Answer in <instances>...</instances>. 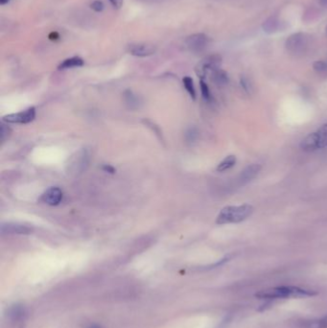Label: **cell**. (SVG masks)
I'll list each match as a JSON object with an SVG mask.
<instances>
[{
    "label": "cell",
    "instance_id": "cell-1",
    "mask_svg": "<svg viewBox=\"0 0 327 328\" xmlns=\"http://www.w3.org/2000/svg\"><path fill=\"white\" fill-rule=\"evenodd\" d=\"M253 212V207L250 205L238 206H227L219 213L216 223L218 225H225L231 223H240L248 218Z\"/></svg>",
    "mask_w": 327,
    "mask_h": 328
},
{
    "label": "cell",
    "instance_id": "cell-2",
    "mask_svg": "<svg viewBox=\"0 0 327 328\" xmlns=\"http://www.w3.org/2000/svg\"><path fill=\"white\" fill-rule=\"evenodd\" d=\"M315 293L309 290L301 289L294 286H282L269 289L266 291H261L256 294V297L262 300H277V299H288L295 297H305L313 296Z\"/></svg>",
    "mask_w": 327,
    "mask_h": 328
},
{
    "label": "cell",
    "instance_id": "cell-3",
    "mask_svg": "<svg viewBox=\"0 0 327 328\" xmlns=\"http://www.w3.org/2000/svg\"><path fill=\"white\" fill-rule=\"evenodd\" d=\"M90 161V155L86 149L76 152L69 160L67 171L71 176H79L86 170Z\"/></svg>",
    "mask_w": 327,
    "mask_h": 328
},
{
    "label": "cell",
    "instance_id": "cell-4",
    "mask_svg": "<svg viewBox=\"0 0 327 328\" xmlns=\"http://www.w3.org/2000/svg\"><path fill=\"white\" fill-rule=\"evenodd\" d=\"M309 45V37L304 33H296L291 35L285 42L287 50L294 55L304 53Z\"/></svg>",
    "mask_w": 327,
    "mask_h": 328
},
{
    "label": "cell",
    "instance_id": "cell-5",
    "mask_svg": "<svg viewBox=\"0 0 327 328\" xmlns=\"http://www.w3.org/2000/svg\"><path fill=\"white\" fill-rule=\"evenodd\" d=\"M221 64L222 57L220 55H210L198 64L196 67V73L201 78V80H204L209 72L212 73L214 70L220 69Z\"/></svg>",
    "mask_w": 327,
    "mask_h": 328
},
{
    "label": "cell",
    "instance_id": "cell-6",
    "mask_svg": "<svg viewBox=\"0 0 327 328\" xmlns=\"http://www.w3.org/2000/svg\"><path fill=\"white\" fill-rule=\"evenodd\" d=\"M35 117H36V109L32 107L21 112L5 115L3 117V121L7 123L27 124L32 122L35 119Z\"/></svg>",
    "mask_w": 327,
    "mask_h": 328
},
{
    "label": "cell",
    "instance_id": "cell-7",
    "mask_svg": "<svg viewBox=\"0 0 327 328\" xmlns=\"http://www.w3.org/2000/svg\"><path fill=\"white\" fill-rule=\"evenodd\" d=\"M185 43L190 50L198 52L204 50L207 46V44L209 43V38L205 34L198 33L187 37Z\"/></svg>",
    "mask_w": 327,
    "mask_h": 328
},
{
    "label": "cell",
    "instance_id": "cell-8",
    "mask_svg": "<svg viewBox=\"0 0 327 328\" xmlns=\"http://www.w3.org/2000/svg\"><path fill=\"white\" fill-rule=\"evenodd\" d=\"M156 51V46L150 43H132L128 46V52L136 57H149Z\"/></svg>",
    "mask_w": 327,
    "mask_h": 328
},
{
    "label": "cell",
    "instance_id": "cell-9",
    "mask_svg": "<svg viewBox=\"0 0 327 328\" xmlns=\"http://www.w3.org/2000/svg\"><path fill=\"white\" fill-rule=\"evenodd\" d=\"M33 232V228L19 223H7L2 224L1 233L2 234H29Z\"/></svg>",
    "mask_w": 327,
    "mask_h": 328
},
{
    "label": "cell",
    "instance_id": "cell-10",
    "mask_svg": "<svg viewBox=\"0 0 327 328\" xmlns=\"http://www.w3.org/2000/svg\"><path fill=\"white\" fill-rule=\"evenodd\" d=\"M64 194L59 187H50L41 196L42 203L49 205H58L63 201Z\"/></svg>",
    "mask_w": 327,
    "mask_h": 328
},
{
    "label": "cell",
    "instance_id": "cell-11",
    "mask_svg": "<svg viewBox=\"0 0 327 328\" xmlns=\"http://www.w3.org/2000/svg\"><path fill=\"white\" fill-rule=\"evenodd\" d=\"M261 168L262 167L259 164H251V165L247 166L241 172V174L238 178L239 184L240 185H245L247 182L252 180L258 175L259 172L261 171Z\"/></svg>",
    "mask_w": 327,
    "mask_h": 328
},
{
    "label": "cell",
    "instance_id": "cell-12",
    "mask_svg": "<svg viewBox=\"0 0 327 328\" xmlns=\"http://www.w3.org/2000/svg\"><path fill=\"white\" fill-rule=\"evenodd\" d=\"M317 149H324L327 147V123L323 125L317 132L311 134Z\"/></svg>",
    "mask_w": 327,
    "mask_h": 328
},
{
    "label": "cell",
    "instance_id": "cell-13",
    "mask_svg": "<svg viewBox=\"0 0 327 328\" xmlns=\"http://www.w3.org/2000/svg\"><path fill=\"white\" fill-rule=\"evenodd\" d=\"M262 28L265 33L273 34L281 28V22L276 16H271L264 21Z\"/></svg>",
    "mask_w": 327,
    "mask_h": 328
},
{
    "label": "cell",
    "instance_id": "cell-14",
    "mask_svg": "<svg viewBox=\"0 0 327 328\" xmlns=\"http://www.w3.org/2000/svg\"><path fill=\"white\" fill-rule=\"evenodd\" d=\"M211 78H212V81L215 82L217 85H226L230 81L228 73L220 69L214 70L211 73Z\"/></svg>",
    "mask_w": 327,
    "mask_h": 328
},
{
    "label": "cell",
    "instance_id": "cell-15",
    "mask_svg": "<svg viewBox=\"0 0 327 328\" xmlns=\"http://www.w3.org/2000/svg\"><path fill=\"white\" fill-rule=\"evenodd\" d=\"M83 66V61L79 57H72L65 60L60 66L59 69H69L73 68H79Z\"/></svg>",
    "mask_w": 327,
    "mask_h": 328
},
{
    "label": "cell",
    "instance_id": "cell-16",
    "mask_svg": "<svg viewBox=\"0 0 327 328\" xmlns=\"http://www.w3.org/2000/svg\"><path fill=\"white\" fill-rule=\"evenodd\" d=\"M235 164H236V158L234 156H229L219 164L218 166H217V171L218 172H225V171L232 168L235 165Z\"/></svg>",
    "mask_w": 327,
    "mask_h": 328
},
{
    "label": "cell",
    "instance_id": "cell-17",
    "mask_svg": "<svg viewBox=\"0 0 327 328\" xmlns=\"http://www.w3.org/2000/svg\"><path fill=\"white\" fill-rule=\"evenodd\" d=\"M183 85L185 87V89L187 90V92L190 94L191 98H193L194 100L196 99V90H195V87H194V82H193V80L190 77H184L183 80Z\"/></svg>",
    "mask_w": 327,
    "mask_h": 328
},
{
    "label": "cell",
    "instance_id": "cell-18",
    "mask_svg": "<svg viewBox=\"0 0 327 328\" xmlns=\"http://www.w3.org/2000/svg\"><path fill=\"white\" fill-rule=\"evenodd\" d=\"M308 328H327V316L317 320V321H312L308 323L307 325Z\"/></svg>",
    "mask_w": 327,
    "mask_h": 328
},
{
    "label": "cell",
    "instance_id": "cell-19",
    "mask_svg": "<svg viewBox=\"0 0 327 328\" xmlns=\"http://www.w3.org/2000/svg\"><path fill=\"white\" fill-rule=\"evenodd\" d=\"M125 99H126V103L128 105H130L131 108L138 106V99H137V96L135 95L132 91H126L125 92Z\"/></svg>",
    "mask_w": 327,
    "mask_h": 328
},
{
    "label": "cell",
    "instance_id": "cell-20",
    "mask_svg": "<svg viewBox=\"0 0 327 328\" xmlns=\"http://www.w3.org/2000/svg\"><path fill=\"white\" fill-rule=\"evenodd\" d=\"M240 84H241V87L243 88V90L245 91L246 94H250L251 93L252 85H251V82H250L249 79L247 77L242 76L241 79H240Z\"/></svg>",
    "mask_w": 327,
    "mask_h": 328
},
{
    "label": "cell",
    "instance_id": "cell-21",
    "mask_svg": "<svg viewBox=\"0 0 327 328\" xmlns=\"http://www.w3.org/2000/svg\"><path fill=\"white\" fill-rule=\"evenodd\" d=\"M313 69L318 73H327V62L317 61L314 63Z\"/></svg>",
    "mask_w": 327,
    "mask_h": 328
},
{
    "label": "cell",
    "instance_id": "cell-22",
    "mask_svg": "<svg viewBox=\"0 0 327 328\" xmlns=\"http://www.w3.org/2000/svg\"><path fill=\"white\" fill-rule=\"evenodd\" d=\"M11 135H12V130L7 125L2 124L1 125V134H0L2 143H4L7 139H9L11 137Z\"/></svg>",
    "mask_w": 327,
    "mask_h": 328
},
{
    "label": "cell",
    "instance_id": "cell-23",
    "mask_svg": "<svg viewBox=\"0 0 327 328\" xmlns=\"http://www.w3.org/2000/svg\"><path fill=\"white\" fill-rule=\"evenodd\" d=\"M200 85H201V90H202L203 97L205 98L206 101H210L212 97H211V93H210L209 87H208V85L206 84V82H205L204 80H201Z\"/></svg>",
    "mask_w": 327,
    "mask_h": 328
},
{
    "label": "cell",
    "instance_id": "cell-24",
    "mask_svg": "<svg viewBox=\"0 0 327 328\" xmlns=\"http://www.w3.org/2000/svg\"><path fill=\"white\" fill-rule=\"evenodd\" d=\"M90 8L95 11V12H102L105 8L104 6V3L100 0H96V1H93L91 4H90Z\"/></svg>",
    "mask_w": 327,
    "mask_h": 328
},
{
    "label": "cell",
    "instance_id": "cell-25",
    "mask_svg": "<svg viewBox=\"0 0 327 328\" xmlns=\"http://www.w3.org/2000/svg\"><path fill=\"white\" fill-rule=\"evenodd\" d=\"M198 137V132L196 129H190L186 133V138L188 141H194Z\"/></svg>",
    "mask_w": 327,
    "mask_h": 328
},
{
    "label": "cell",
    "instance_id": "cell-26",
    "mask_svg": "<svg viewBox=\"0 0 327 328\" xmlns=\"http://www.w3.org/2000/svg\"><path fill=\"white\" fill-rule=\"evenodd\" d=\"M109 2L112 4V6L116 9H119L123 4V0H109Z\"/></svg>",
    "mask_w": 327,
    "mask_h": 328
},
{
    "label": "cell",
    "instance_id": "cell-27",
    "mask_svg": "<svg viewBox=\"0 0 327 328\" xmlns=\"http://www.w3.org/2000/svg\"><path fill=\"white\" fill-rule=\"evenodd\" d=\"M103 169L106 171V172H109V173H114L115 171H114V168L112 167V166H110V165H104L103 166Z\"/></svg>",
    "mask_w": 327,
    "mask_h": 328
},
{
    "label": "cell",
    "instance_id": "cell-28",
    "mask_svg": "<svg viewBox=\"0 0 327 328\" xmlns=\"http://www.w3.org/2000/svg\"><path fill=\"white\" fill-rule=\"evenodd\" d=\"M320 4L325 7V8H327V0H320Z\"/></svg>",
    "mask_w": 327,
    "mask_h": 328
},
{
    "label": "cell",
    "instance_id": "cell-29",
    "mask_svg": "<svg viewBox=\"0 0 327 328\" xmlns=\"http://www.w3.org/2000/svg\"><path fill=\"white\" fill-rule=\"evenodd\" d=\"M10 0H0V4L1 5H4V4H6V3H8Z\"/></svg>",
    "mask_w": 327,
    "mask_h": 328
},
{
    "label": "cell",
    "instance_id": "cell-30",
    "mask_svg": "<svg viewBox=\"0 0 327 328\" xmlns=\"http://www.w3.org/2000/svg\"><path fill=\"white\" fill-rule=\"evenodd\" d=\"M326 33H327V28H326Z\"/></svg>",
    "mask_w": 327,
    "mask_h": 328
},
{
    "label": "cell",
    "instance_id": "cell-31",
    "mask_svg": "<svg viewBox=\"0 0 327 328\" xmlns=\"http://www.w3.org/2000/svg\"></svg>",
    "mask_w": 327,
    "mask_h": 328
}]
</instances>
